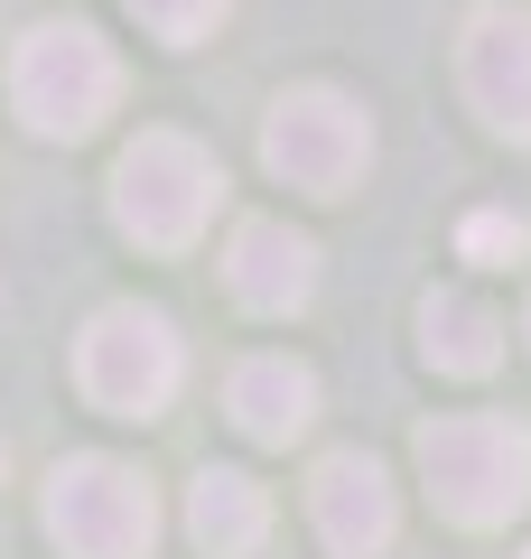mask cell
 I'll list each match as a JSON object with an SVG mask.
<instances>
[{
    "label": "cell",
    "instance_id": "1",
    "mask_svg": "<svg viewBox=\"0 0 531 559\" xmlns=\"http://www.w3.org/2000/svg\"><path fill=\"white\" fill-rule=\"evenodd\" d=\"M420 457V485L448 522L467 532H494L531 503V429L522 419H429L411 439Z\"/></svg>",
    "mask_w": 531,
    "mask_h": 559
},
{
    "label": "cell",
    "instance_id": "2",
    "mask_svg": "<svg viewBox=\"0 0 531 559\" xmlns=\"http://www.w3.org/2000/svg\"><path fill=\"white\" fill-rule=\"evenodd\" d=\"M10 103L38 140H84L121 103V57L84 20H38L10 57Z\"/></svg>",
    "mask_w": 531,
    "mask_h": 559
},
{
    "label": "cell",
    "instance_id": "3",
    "mask_svg": "<svg viewBox=\"0 0 531 559\" xmlns=\"http://www.w3.org/2000/svg\"><path fill=\"white\" fill-rule=\"evenodd\" d=\"M215 197H224V168L187 131H140L113 159V215L150 252H187L205 234V215H215Z\"/></svg>",
    "mask_w": 531,
    "mask_h": 559
},
{
    "label": "cell",
    "instance_id": "4",
    "mask_svg": "<svg viewBox=\"0 0 531 559\" xmlns=\"http://www.w3.org/2000/svg\"><path fill=\"white\" fill-rule=\"evenodd\" d=\"M261 159H271V178L298 187V197H345V187L374 168V121H364V103L335 94V84H298V94H280L271 121H261Z\"/></svg>",
    "mask_w": 531,
    "mask_h": 559
},
{
    "label": "cell",
    "instance_id": "5",
    "mask_svg": "<svg viewBox=\"0 0 531 559\" xmlns=\"http://www.w3.org/2000/svg\"><path fill=\"white\" fill-rule=\"evenodd\" d=\"M177 373H187L177 326L158 318V308H140V299L103 308V318L84 326V345H75L84 401L113 411V419H158V411H168V392H177Z\"/></svg>",
    "mask_w": 531,
    "mask_h": 559
},
{
    "label": "cell",
    "instance_id": "6",
    "mask_svg": "<svg viewBox=\"0 0 531 559\" xmlns=\"http://www.w3.org/2000/svg\"><path fill=\"white\" fill-rule=\"evenodd\" d=\"M47 532H57L66 559H150L158 540L150 476L121 457H66L47 476Z\"/></svg>",
    "mask_w": 531,
    "mask_h": 559
},
{
    "label": "cell",
    "instance_id": "7",
    "mask_svg": "<svg viewBox=\"0 0 531 559\" xmlns=\"http://www.w3.org/2000/svg\"><path fill=\"white\" fill-rule=\"evenodd\" d=\"M308 513H317V540H327L335 559H382L401 532V503H392V476H382L364 448H335V457H317L308 476Z\"/></svg>",
    "mask_w": 531,
    "mask_h": 559
},
{
    "label": "cell",
    "instance_id": "8",
    "mask_svg": "<svg viewBox=\"0 0 531 559\" xmlns=\"http://www.w3.org/2000/svg\"><path fill=\"white\" fill-rule=\"evenodd\" d=\"M457 84L494 131L531 140V10H475L457 38Z\"/></svg>",
    "mask_w": 531,
    "mask_h": 559
},
{
    "label": "cell",
    "instance_id": "9",
    "mask_svg": "<svg viewBox=\"0 0 531 559\" xmlns=\"http://www.w3.org/2000/svg\"><path fill=\"white\" fill-rule=\"evenodd\" d=\"M224 280H234V299L252 308V318H290L317 289V242L290 234L280 215H243L234 242H224Z\"/></svg>",
    "mask_w": 531,
    "mask_h": 559
},
{
    "label": "cell",
    "instance_id": "10",
    "mask_svg": "<svg viewBox=\"0 0 531 559\" xmlns=\"http://www.w3.org/2000/svg\"><path fill=\"white\" fill-rule=\"evenodd\" d=\"M224 411H234L243 439L290 448L298 429L317 419V373H308V364H290V355H243L234 382H224Z\"/></svg>",
    "mask_w": 531,
    "mask_h": 559
},
{
    "label": "cell",
    "instance_id": "11",
    "mask_svg": "<svg viewBox=\"0 0 531 559\" xmlns=\"http://www.w3.org/2000/svg\"><path fill=\"white\" fill-rule=\"evenodd\" d=\"M187 532H197L205 559H243L271 532V495H261L243 466H205V476L187 485Z\"/></svg>",
    "mask_w": 531,
    "mask_h": 559
},
{
    "label": "cell",
    "instance_id": "12",
    "mask_svg": "<svg viewBox=\"0 0 531 559\" xmlns=\"http://www.w3.org/2000/svg\"><path fill=\"white\" fill-rule=\"evenodd\" d=\"M420 355H429L438 373H494L504 318H494L485 299H467V289H429V299H420Z\"/></svg>",
    "mask_w": 531,
    "mask_h": 559
},
{
    "label": "cell",
    "instance_id": "13",
    "mask_svg": "<svg viewBox=\"0 0 531 559\" xmlns=\"http://www.w3.org/2000/svg\"><path fill=\"white\" fill-rule=\"evenodd\" d=\"M457 252H467V261H522V252H531V215H504V205H485V215L457 224Z\"/></svg>",
    "mask_w": 531,
    "mask_h": 559
},
{
    "label": "cell",
    "instance_id": "14",
    "mask_svg": "<svg viewBox=\"0 0 531 559\" xmlns=\"http://www.w3.org/2000/svg\"><path fill=\"white\" fill-rule=\"evenodd\" d=\"M131 10H140V28H158L168 47H197L205 28L234 10V0H131Z\"/></svg>",
    "mask_w": 531,
    "mask_h": 559
},
{
    "label": "cell",
    "instance_id": "15",
    "mask_svg": "<svg viewBox=\"0 0 531 559\" xmlns=\"http://www.w3.org/2000/svg\"><path fill=\"white\" fill-rule=\"evenodd\" d=\"M522 336H531V308H522Z\"/></svg>",
    "mask_w": 531,
    "mask_h": 559
},
{
    "label": "cell",
    "instance_id": "16",
    "mask_svg": "<svg viewBox=\"0 0 531 559\" xmlns=\"http://www.w3.org/2000/svg\"><path fill=\"white\" fill-rule=\"evenodd\" d=\"M522 559H531V550H522Z\"/></svg>",
    "mask_w": 531,
    "mask_h": 559
}]
</instances>
